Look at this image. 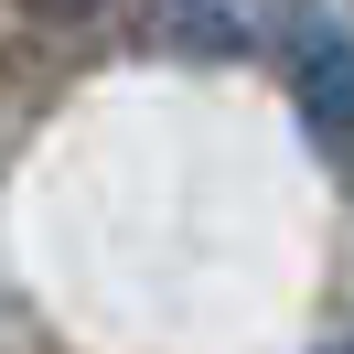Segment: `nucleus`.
Masks as SVG:
<instances>
[{"label": "nucleus", "instance_id": "1", "mask_svg": "<svg viewBox=\"0 0 354 354\" xmlns=\"http://www.w3.org/2000/svg\"><path fill=\"white\" fill-rule=\"evenodd\" d=\"M290 86H301L311 129H322L333 151H354V32L333 22L322 0H301V11H290Z\"/></svg>", "mask_w": 354, "mask_h": 354}, {"label": "nucleus", "instance_id": "2", "mask_svg": "<svg viewBox=\"0 0 354 354\" xmlns=\"http://www.w3.org/2000/svg\"><path fill=\"white\" fill-rule=\"evenodd\" d=\"M172 11H183L194 32H204V44H236V32H247V22H236L247 0H172Z\"/></svg>", "mask_w": 354, "mask_h": 354}, {"label": "nucleus", "instance_id": "3", "mask_svg": "<svg viewBox=\"0 0 354 354\" xmlns=\"http://www.w3.org/2000/svg\"><path fill=\"white\" fill-rule=\"evenodd\" d=\"M344 354H354V344H344Z\"/></svg>", "mask_w": 354, "mask_h": 354}]
</instances>
